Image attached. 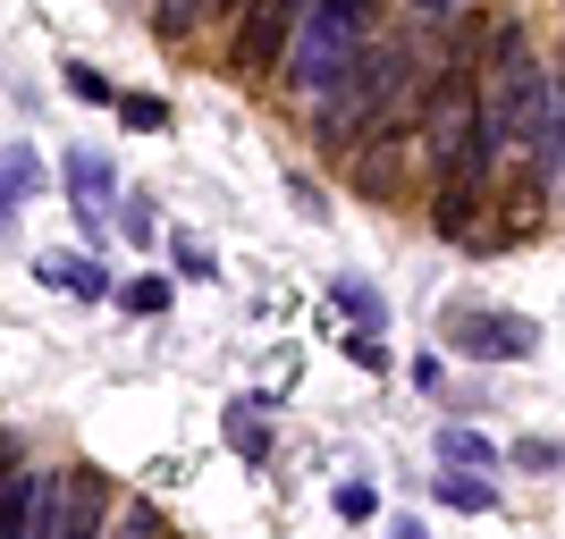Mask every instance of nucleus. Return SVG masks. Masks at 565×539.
Wrapping results in <instances>:
<instances>
[{"instance_id":"obj_10","label":"nucleus","mask_w":565,"mask_h":539,"mask_svg":"<svg viewBox=\"0 0 565 539\" xmlns=\"http://www.w3.org/2000/svg\"><path fill=\"white\" fill-rule=\"evenodd\" d=\"M439 497H448V506H465V515H481V506H490V481H465V472H448V481H439Z\"/></svg>"},{"instance_id":"obj_1","label":"nucleus","mask_w":565,"mask_h":539,"mask_svg":"<svg viewBox=\"0 0 565 539\" xmlns=\"http://www.w3.org/2000/svg\"><path fill=\"white\" fill-rule=\"evenodd\" d=\"M414 85H423V76H414V51L405 43H363L354 68L312 101L321 152H354V143H372V136H397V110L414 101Z\"/></svg>"},{"instance_id":"obj_16","label":"nucleus","mask_w":565,"mask_h":539,"mask_svg":"<svg viewBox=\"0 0 565 539\" xmlns=\"http://www.w3.org/2000/svg\"><path fill=\"white\" fill-rule=\"evenodd\" d=\"M0 455H9V439H0ZM0 481H9V472H0Z\"/></svg>"},{"instance_id":"obj_4","label":"nucleus","mask_w":565,"mask_h":539,"mask_svg":"<svg viewBox=\"0 0 565 539\" xmlns=\"http://www.w3.org/2000/svg\"><path fill=\"white\" fill-rule=\"evenodd\" d=\"M456 346H465V354H490V363H515V354L541 346V328L515 321V312H472V321H456Z\"/></svg>"},{"instance_id":"obj_12","label":"nucleus","mask_w":565,"mask_h":539,"mask_svg":"<svg viewBox=\"0 0 565 539\" xmlns=\"http://www.w3.org/2000/svg\"><path fill=\"white\" fill-rule=\"evenodd\" d=\"M372 506H380V497L363 489V481H347V489H338V515H347V522H363V515H372Z\"/></svg>"},{"instance_id":"obj_2","label":"nucleus","mask_w":565,"mask_h":539,"mask_svg":"<svg viewBox=\"0 0 565 539\" xmlns=\"http://www.w3.org/2000/svg\"><path fill=\"white\" fill-rule=\"evenodd\" d=\"M363 18H372V0H312L305 18H296V43H287V85L305 101H321L338 76L354 68V51H363Z\"/></svg>"},{"instance_id":"obj_9","label":"nucleus","mask_w":565,"mask_h":539,"mask_svg":"<svg viewBox=\"0 0 565 539\" xmlns=\"http://www.w3.org/2000/svg\"><path fill=\"white\" fill-rule=\"evenodd\" d=\"M68 186H76V194H85V212H94L102 194H110V169H102V161H94V152H76V161H68Z\"/></svg>"},{"instance_id":"obj_5","label":"nucleus","mask_w":565,"mask_h":539,"mask_svg":"<svg viewBox=\"0 0 565 539\" xmlns=\"http://www.w3.org/2000/svg\"><path fill=\"white\" fill-rule=\"evenodd\" d=\"M34 497H43V472H9V481H0V539H25Z\"/></svg>"},{"instance_id":"obj_3","label":"nucleus","mask_w":565,"mask_h":539,"mask_svg":"<svg viewBox=\"0 0 565 539\" xmlns=\"http://www.w3.org/2000/svg\"><path fill=\"white\" fill-rule=\"evenodd\" d=\"M548 118H557V76L541 60H515L498 68V94H490V127L507 152H541L548 143Z\"/></svg>"},{"instance_id":"obj_14","label":"nucleus","mask_w":565,"mask_h":539,"mask_svg":"<svg viewBox=\"0 0 565 539\" xmlns=\"http://www.w3.org/2000/svg\"><path fill=\"white\" fill-rule=\"evenodd\" d=\"M118 110L136 118V127H169V110H161V101H152V94H136V101H118Z\"/></svg>"},{"instance_id":"obj_8","label":"nucleus","mask_w":565,"mask_h":539,"mask_svg":"<svg viewBox=\"0 0 565 539\" xmlns=\"http://www.w3.org/2000/svg\"><path fill=\"white\" fill-rule=\"evenodd\" d=\"M102 522V481L94 472H68V539H85Z\"/></svg>"},{"instance_id":"obj_7","label":"nucleus","mask_w":565,"mask_h":539,"mask_svg":"<svg viewBox=\"0 0 565 539\" xmlns=\"http://www.w3.org/2000/svg\"><path fill=\"white\" fill-rule=\"evenodd\" d=\"M43 279H51V287H68V295H110V279H102L85 254H51V261H43Z\"/></svg>"},{"instance_id":"obj_15","label":"nucleus","mask_w":565,"mask_h":539,"mask_svg":"<svg viewBox=\"0 0 565 539\" xmlns=\"http://www.w3.org/2000/svg\"><path fill=\"white\" fill-rule=\"evenodd\" d=\"M423 18H456V0H423Z\"/></svg>"},{"instance_id":"obj_17","label":"nucleus","mask_w":565,"mask_h":539,"mask_svg":"<svg viewBox=\"0 0 565 539\" xmlns=\"http://www.w3.org/2000/svg\"><path fill=\"white\" fill-rule=\"evenodd\" d=\"M0 228H9V212H0Z\"/></svg>"},{"instance_id":"obj_13","label":"nucleus","mask_w":565,"mask_h":539,"mask_svg":"<svg viewBox=\"0 0 565 539\" xmlns=\"http://www.w3.org/2000/svg\"><path fill=\"white\" fill-rule=\"evenodd\" d=\"M178 270H186V279H212V254H203L194 236H178Z\"/></svg>"},{"instance_id":"obj_11","label":"nucleus","mask_w":565,"mask_h":539,"mask_svg":"<svg viewBox=\"0 0 565 539\" xmlns=\"http://www.w3.org/2000/svg\"><path fill=\"white\" fill-rule=\"evenodd\" d=\"M439 455H448V464H490V446L472 439V430H448V439H439Z\"/></svg>"},{"instance_id":"obj_6","label":"nucleus","mask_w":565,"mask_h":539,"mask_svg":"<svg viewBox=\"0 0 565 539\" xmlns=\"http://www.w3.org/2000/svg\"><path fill=\"white\" fill-rule=\"evenodd\" d=\"M228 446L245 455V464H262V455H270V422L254 413V397H236V405H228Z\"/></svg>"}]
</instances>
